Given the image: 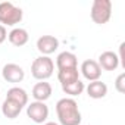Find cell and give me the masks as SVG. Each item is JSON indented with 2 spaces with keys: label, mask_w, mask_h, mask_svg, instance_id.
Segmentation results:
<instances>
[{
  "label": "cell",
  "mask_w": 125,
  "mask_h": 125,
  "mask_svg": "<svg viewBox=\"0 0 125 125\" xmlns=\"http://www.w3.org/2000/svg\"><path fill=\"white\" fill-rule=\"evenodd\" d=\"M56 115L59 119V125H80L81 124V112L78 109V103L72 97H63L56 103Z\"/></svg>",
  "instance_id": "1"
},
{
  "label": "cell",
  "mask_w": 125,
  "mask_h": 125,
  "mask_svg": "<svg viewBox=\"0 0 125 125\" xmlns=\"http://www.w3.org/2000/svg\"><path fill=\"white\" fill-rule=\"evenodd\" d=\"M54 62L49 56H38L31 63V75L38 81H46L53 75Z\"/></svg>",
  "instance_id": "2"
},
{
  "label": "cell",
  "mask_w": 125,
  "mask_h": 125,
  "mask_svg": "<svg viewBox=\"0 0 125 125\" xmlns=\"http://www.w3.org/2000/svg\"><path fill=\"white\" fill-rule=\"evenodd\" d=\"M24 12L21 8L15 6L10 2L0 3V25L3 27H15L22 21Z\"/></svg>",
  "instance_id": "3"
},
{
  "label": "cell",
  "mask_w": 125,
  "mask_h": 125,
  "mask_svg": "<svg viewBox=\"0 0 125 125\" xmlns=\"http://www.w3.org/2000/svg\"><path fill=\"white\" fill-rule=\"evenodd\" d=\"M90 16L97 25L107 24L112 16V2L110 0H94L90 9Z\"/></svg>",
  "instance_id": "4"
},
{
  "label": "cell",
  "mask_w": 125,
  "mask_h": 125,
  "mask_svg": "<svg viewBox=\"0 0 125 125\" xmlns=\"http://www.w3.org/2000/svg\"><path fill=\"white\" fill-rule=\"evenodd\" d=\"M27 115L35 124H44L49 118V106L44 102H31L27 104Z\"/></svg>",
  "instance_id": "5"
},
{
  "label": "cell",
  "mask_w": 125,
  "mask_h": 125,
  "mask_svg": "<svg viewBox=\"0 0 125 125\" xmlns=\"http://www.w3.org/2000/svg\"><path fill=\"white\" fill-rule=\"evenodd\" d=\"M2 77L6 83L18 84L25 78V71L22 69V66L16 63H6L2 69Z\"/></svg>",
  "instance_id": "6"
},
{
  "label": "cell",
  "mask_w": 125,
  "mask_h": 125,
  "mask_svg": "<svg viewBox=\"0 0 125 125\" xmlns=\"http://www.w3.org/2000/svg\"><path fill=\"white\" fill-rule=\"evenodd\" d=\"M80 72L83 74V77L87 80V81H97L100 80L102 77V68L99 66L97 60H93V59H87L81 63V68H80Z\"/></svg>",
  "instance_id": "7"
},
{
  "label": "cell",
  "mask_w": 125,
  "mask_h": 125,
  "mask_svg": "<svg viewBox=\"0 0 125 125\" xmlns=\"http://www.w3.org/2000/svg\"><path fill=\"white\" fill-rule=\"evenodd\" d=\"M59 49V40L54 35H41L37 40V50L41 56H49Z\"/></svg>",
  "instance_id": "8"
},
{
  "label": "cell",
  "mask_w": 125,
  "mask_h": 125,
  "mask_svg": "<svg viewBox=\"0 0 125 125\" xmlns=\"http://www.w3.org/2000/svg\"><path fill=\"white\" fill-rule=\"evenodd\" d=\"M56 66H57V71L78 68V57L72 52H62L56 57Z\"/></svg>",
  "instance_id": "9"
},
{
  "label": "cell",
  "mask_w": 125,
  "mask_h": 125,
  "mask_svg": "<svg viewBox=\"0 0 125 125\" xmlns=\"http://www.w3.org/2000/svg\"><path fill=\"white\" fill-rule=\"evenodd\" d=\"M97 63L103 71H115L119 66V59H118V54L115 52L107 50V52H103L99 56Z\"/></svg>",
  "instance_id": "10"
},
{
  "label": "cell",
  "mask_w": 125,
  "mask_h": 125,
  "mask_svg": "<svg viewBox=\"0 0 125 125\" xmlns=\"http://www.w3.org/2000/svg\"><path fill=\"white\" fill-rule=\"evenodd\" d=\"M52 91H53V88L47 81H40L32 87L31 96L34 97V102H46L47 99H50Z\"/></svg>",
  "instance_id": "11"
},
{
  "label": "cell",
  "mask_w": 125,
  "mask_h": 125,
  "mask_svg": "<svg viewBox=\"0 0 125 125\" xmlns=\"http://www.w3.org/2000/svg\"><path fill=\"white\" fill-rule=\"evenodd\" d=\"M8 40H9V43H10L12 46H15V47H22V46H25V44L28 43L30 34H28V31L24 30V28H13V30L8 34Z\"/></svg>",
  "instance_id": "12"
},
{
  "label": "cell",
  "mask_w": 125,
  "mask_h": 125,
  "mask_svg": "<svg viewBox=\"0 0 125 125\" xmlns=\"http://www.w3.org/2000/svg\"><path fill=\"white\" fill-rule=\"evenodd\" d=\"M85 91H87V94H88V97H91V99H103V97H106V94H107V85L104 84V83H102L100 80H97V81H91V83H88V85L85 87Z\"/></svg>",
  "instance_id": "13"
},
{
  "label": "cell",
  "mask_w": 125,
  "mask_h": 125,
  "mask_svg": "<svg viewBox=\"0 0 125 125\" xmlns=\"http://www.w3.org/2000/svg\"><path fill=\"white\" fill-rule=\"evenodd\" d=\"M22 109H24V107H22L21 104H18L16 102L9 100V99H6V100L3 102V104H2V113H3V116L8 118V119H15V118H18L19 113L22 112Z\"/></svg>",
  "instance_id": "14"
},
{
  "label": "cell",
  "mask_w": 125,
  "mask_h": 125,
  "mask_svg": "<svg viewBox=\"0 0 125 125\" xmlns=\"http://www.w3.org/2000/svg\"><path fill=\"white\" fill-rule=\"evenodd\" d=\"M57 80H59L60 85H68V84H72V83H75V81H78V80H80V71H78V68L57 71Z\"/></svg>",
  "instance_id": "15"
},
{
  "label": "cell",
  "mask_w": 125,
  "mask_h": 125,
  "mask_svg": "<svg viewBox=\"0 0 125 125\" xmlns=\"http://www.w3.org/2000/svg\"><path fill=\"white\" fill-rule=\"evenodd\" d=\"M6 99L16 102L22 107L28 104V93L24 88H21V87H12V88H9L8 94H6Z\"/></svg>",
  "instance_id": "16"
},
{
  "label": "cell",
  "mask_w": 125,
  "mask_h": 125,
  "mask_svg": "<svg viewBox=\"0 0 125 125\" xmlns=\"http://www.w3.org/2000/svg\"><path fill=\"white\" fill-rule=\"evenodd\" d=\"M62 90H63V93H66V94L71 96V97H77V96L83 94V91L85 90V84H84L81 80H78V81H75V83H72V84L62 85Z\"/></svg>",
  "instance_id": "17"
},
{
  "label": "cell",
  "mask_w": 125,
  "mask_h": 125,
  "mask_svg": "<svg viewBox=\"0 0 125 125\" xmlns=\"http://www.w3.org/2000/svg\"><path fill=\"white\" fill-rule=\"evenodd\" d=\"M115 88H116V91L121 93V94L125 93V74H124V72L118 75V78H116V81H115Z\"/></svg>",
  "instance_id": "18"
},
{
  "label": "cell",
  "mask_w": 125,
  "mask_h": 125,
  "mask_svg": "<svg viewBox=\"0 0 125 125\" xmlns=\"http://www.w3.org/2000/svg\"><path fill=\"white\" fill-rule=\"evenodd\" d=\"M124 47H125V43H121L119 46V54H118V59H119V65L125 69V57H124Z\"/></svg>",
  "instance_id": "19"
},
{
  "label": "cell",
  "mask_w": 125,
  "mask_h": 125,
  "mask_svg": "<svg viewBox=\"0 0 125 125\" xmlns=\"http://www.w3.org/2000/svg\"><path fill=\"white\" fill-rule=\"evenodd\" d=\"M6 38H8V30H6V27L0 25V44L5 43Z\"/></svg>",
  "instance_id": "20"
},
{
  "label": "cell",
  "mask_w": 125,
  "mask_h": 125,
  "mask_svg": "<svg viewBox=\"0 0 125 125\" xmlns=\"http://www.w3.org/2000/svg\"><path fill=\"white\" fill-rule=\"evenodd\" d=\"M43 125H59L57 122H44Z\"/></svg>",
  "instance_id": "21"
}]
</instances>
